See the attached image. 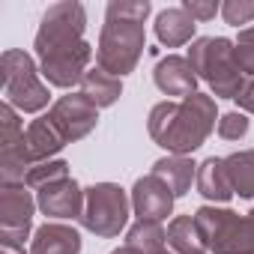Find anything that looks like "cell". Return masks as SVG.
<instances>
[{"label": "cell", "instance_id": "obj_1", "mask_svg": "<svg viewBox=\"0 0 254 254\" xmlns=\"http://www.w3.org/2000/svg\"><path fill=\"white\" fill-rule=\"evenodd\" d=\"M84 6L81 3H54L36 33V54L42 75L54 87H72L84 81V66L90 60V45L84 36Z\"/></svg>", "mask_w": 254, "mask_h": 254}, {"label": "cell", "instance_id": "obj_2", "mask_svg": "<svg viewBox=\"0 0 254 254\" xmlns=\"http://www.w3.org/2000/svg\"><path fill=\"white\" fill-rule=\"evenodd\" d=\"M150 3H111L99 42V69L108 75L132 72L144 48V18Z\"/></svg>", "mask_w": 254, "mask_h": 254}, {"label": "cell", "instance_id": "obj_3", "mask_svg": "<svg viewBox=\"0 0 254 254\" xmlns=\"http://www.w3.org/2000/svg\"><path fill=\"white\" fill-rule=\"evenodd\" d=\"M215 120V105L206 96H189L180 105H159L150 114V132L153 138L174 153H189L200 147V141L209 135Z\"/></svg>", "mask_w": 254, "mask_h": 254}, {"label": "cell", "instance_id": "obj_4", "mask_svg": "<svg viewBox=\"0 0 254 254\" xmlns=\"http://www.w3.org/2000/svg\"><path fill=\"white\" fill-rule=\"evenodd\" d=\"M0 81H3V96L6 105L33 114L48 105V87L39 81V72L30 60V54L9 48L0 57Z\"/></svg>", "mask_w": 254, "mask_h": 254}, {"label": "cell", "instance_id": "obj_5", "mask_svg": "<svg viewBox=\"0 0 254 254\" xmlns=\"http://www.w3.org/2000/svg\"><path fill=\"white\" fill-rule=\"evenodd\" d=\"M189 63L212 84L215 96L236 99L242 93V69L236 63V48L227 39H197Z\"/></svg>", "mask_w": 254, "mask_h": 254}, {"label": "cell", "instance_id": "obj_6", "mask_svg": "<svg viewBox=\"0 0 254 254\" xmlns=\"http://www.w3.org/2000/svg\"><path fill=\"white\" fill-rule=\"evenodd\" d=\"M200 239L218 254H254V221H242L227 209H200L194 215Z\"/></svg>", "mask_w": 254, "mask_h": 254}, {"label": "cell", "instance_id": "obj_7", "mask_svg": "<svg viewBox=\"0 0 254 254\" xmlns=\"http://www.w3.org/2000/svg\"><path fill=\"white\" fill-rule=\"evenodd\" d=\"M126 215H129V203H126L123 189L102 183L87 189V200H84V212L81 221L87 230L99 233V236H117L126 224Z\"/></svg>", "mask_w": 254, "mask_h": 254}, {"label": "cell", "instance_id": "obj_8", "mask_svg": "<svg viewBox=\"0 0 254 254\" xmlns=\"http://www.w3.org/2000/svg\"><path fill=\"white\" fill-rule=\"evenodd\" d=\"M33 168L27 153V132L12 105H0V171L3 183H24L27 171Z\"/></svg>", "mask_w": 254, "mask_h": 254}, {"label": "cell", "instance_id": "obj_9", "mask_svg": "<svg viewBox=\"0 0 254 254\" xmlns=\"http://www.w3.org/2000/svg\"><path fill=\"white\" fill-rule=\"evenodd\" d=\"M33 218V197L24 183H3L0 191V245L24 248V236Z\"/></svg>", "mask_w": 254, "mask_h": 254}, {"label": "cell", "instance_id": "obj_10", "mask_svg": "<svg viewBox=\"0 0 254 254\" xmlns=\"http://www.w3.org/2000/svg\"><path fill=\"white\" fill-rule=\"evenodd\" d=\"M48 117L54 120V126L60 129V135L66 141H75V138H84L96 126V105H90L81 93L78 96H63L51 108Z\"/></svg>", "mask_w": 254, "mask_h": 254}, {"label": "cell", "instance_id": "obj_11", "mask_svg": "<svg viewBox=\"0 0 254 254\" xmlns=\"http://www.w3.org/2000/svg\"><path fill=\"white\" fill-rule=\"evenodd\" d=\"M174 197L177 194L171 191V186L156 174H150L147 180H138V186H135V209H138L141 221H162L171 212Z\"/></svg>", "mask_w": 254, "mask_h": 254}, {"label": "cell", "instance_id": "obj_12", "mask_svg": "<svg viewBox=\"0 0 254 254\" xmlns=\"http://www.w3.org/2000/svg\"><path fill=\"white\" fill-rule=\"evenodd\" d=\"M39 206L45 215H54V218H72V215H81V189L63 177V180H54L48 186L39 189Z\"/></svg>", "mask_w": 254, "mask_h": 254}, {"label": "cell", "instance_id": "obj_13", "mask_svg": "<svg viewBox=\"0 0 254 254\" xmlns=\"http://www.w3.org/2000/svg\"><path fill=\"white\" fill-rule=\"evenodd\" d=\"M156 84L168 96H194V66L183 57H168L156 66Z\"/></svg>", "mask_w": 254, "mask_h": 254}, {"label": "cell", "instance_id": "obj_14", "mask_svg": "<svg viewBox=\"0 0 254 254\" xmlns=\"http://www.w3.org/2000/svg\"><path fill=\"white\" fill-rule=\"evenodd\" d=\"M81 236L66 224H42L33 236L30 254H78Z\"/></svg>", "mask_w": 254, "mask_h": 254}, {"label": "cell", "instance_id": "obj_15", "mask_svg": "<svg viewBox=\"0 0 254 254\" xmlns=\"http://www.w3.org/2000/svg\"><path fill=\"white\" fill-rule=\"evenodd\" d=\"M66 144V138L60 135V129L54 126L51 117H39L27 126V153H30V162H39V159H48L51 153H57L60 147Z\"/></svg>", "mask_w": 254, "mask_h": 254}, {"label": "cell", "instance_id": "obj_16", "mask_svg": "<svg viewBox=\"0 0 254 254\" xmlns=\"http://www.w3.org/2000/svg\"><path fill=\"white\" fill-rule=\"evenodd\" d=\"M191 33H194V18H191L183 6H180V9H168V12H162L159 21H156V36H159L165 45H171V48L189 42Z\"/></svg>", "mask_w": 254, "mask_h": 254}, {"label": "cell", "instance_id": "obj_17", "mask_svg": "<svg viewBox=\"0 0 254 254\" xmlns=\"http://www.w3.org/2000/svg\"><path fill=\"white\" fill-rule=\"evenodd\" d=\"M81 96H84L90 105L105 108V105H111V102L120 96V81H117L114 75H108L105 69H93V72H87L84 81H81Z\"/></svg>", "mask_w": 254, "mask_h": 254}, {"label": "cell", "instance_id": "obj_18", "mask_svg": "<svg viewBox=\"0 0 254 254\" xmlns=\"http://www.w3.org/2000/svg\"><path fill=\"white\" fill-rule=\"evenodd\" d=\"M197 186H200V194H206V197H212V200H230L233 186H230L224 159H209V162H203L200 177H197Z\"/></svg>", "mask_w": 254, "mask_h": 254}, {"label": "cell", "instance_id": "obj_19", "mask_svg": "<svg viewBox=\"0 0 254 254\" xmlns=\"http://www.w3.org/2000/svg\"><path fill=\"white\" fill-rule=\"evenodd\" d=\"M224 168L233 191H239L242 197H254V153H236L224 159Z\"/></svg>", "mask_w": 254, "mask_h": 254}, {"label": "cell", "instance_id": "obj_20", "mask_svg": "<svg viewBox=\"0 0 254 254\" xmlns=\"http://www.w3.org/2000/svg\"><path fill=\"white\" fill-rule=\"evenodd\" d=\"M168 239H171V245L180 254H203L206 251V242H200V230H197V224L189 215H183V218H177L171 224Z\"/></svg>", "mask_w": 254, "mask_h": 254}, {"label": "cell", "instance_id": "obj_21", "mask_svg": "<svg viewBox=\"0 0 254 254\" xmlns=\"http://www.w3.org/2000/svg\"><path fill=\"white\" fill-rule=\"evenodd\" d=\"M156 177H162L168 186H171V191L174 194H186V189L191 186V174H194V165L191 162H186V159H165V162H159L156 165V171H153Z\"/></svg>", "mask_w": 254, "mask_h": 254}, {"label": "cell", "instance_id": "obj_22", "mask_svg": "<svg viewBox=\"0 0 254 254\" xmlns=\"http://www.w3.org/2000/svg\"><path fill=\"white\" fill-rule=\"evenodd\" d=\"M63 177H66V162L33 165V168L27 171V177H24V186H36V189H42V186H48V183H54V180H63Z\"/></svg>", "mask_w": 254, "mask_h": 254}, {"label": "cell", "instance_id": "obj_23", "mask_svg": "<svg viewBox=\"0 0 254 254\" xmlns=\"http://www.w3.org/2000/svg\"><path fill=\"white\" fill-rule=\"evenodd\" d=\"M236 63L245 75H254V27L242 30L239 33V42H236Z\"/></svg>", "mask_w": 254, "mask_h": 254}, {"label": "cell", "instance_id": "obj_24", "mask_svg": "<svg viewBox=\"0 0 254 254\" xmlns=\"http://www.w3.org/2000/svg\"><path fill=\"white\" fill-rule=\"evenodd\" d=\"M224 21L227 24H245V21H251L254 18V3H224Z\"/></svg>", "mask_w": 254, "mask_h": 254}, {"label": "cell", "instance_id": "obj_25", "mask_svg": "<svg viewBox=\"0 0 254 254\" xmlns=\"http://www.w3.org/2000/svg\"><path fill=\"white\" fill-rule=\"evenodd\" d=\"M218 132H221V138H239L248 132V120L242 114H227L218 126Z\"/></svg>", "mask_w": 254, "mask_h": 254}, {"label": "cell", "instance_id": "obj_26", "mask_svg": "<svg viewBox=\"0 0 254 254\" xmlns=\"http://www.w3.org/2000/svg\"><path fill=\"white\" fill-rule=\"evenodd\" d=\"M191 18H200V21H206V18H212L215 12H218V3H186L183 6Z\"/></svg>", "mask_w": 254, "mask_h": 254}, {"label": "cell", "instance_id": "obj_27", "mask_svg": "<svg viewBox=\"0 0 254 254\" xmlns=\"http://www.w3.org/2000/svg\"><path fill=\"white\" fill-rule=\"evenodd\" d=\"M236 99H239V105H242V108L254 111V84H248V87H245V90H242Z\"/></svg>", "mask_w": 254, "mask_h": 254}, {"label": "cell", "instance_id": "obj_28", "mask_svg": "<svg viewBox=\"0 0 254 254\" xmlns=\"http://www.w3.org/2000/svg\"><path fill=\"white\" fill-rule=\"evenodd\" d=\"M3 254H24V248H15V245H3Z\"/></svg>", "mask_w": 254, "mask_h": 254}]
</instances>
